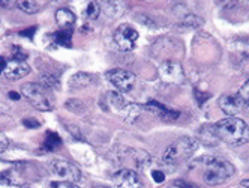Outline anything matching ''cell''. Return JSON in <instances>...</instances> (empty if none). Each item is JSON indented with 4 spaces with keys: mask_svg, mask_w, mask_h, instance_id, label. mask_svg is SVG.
Instances as JSON below:
<instances>
[{
    "mask_svg": "<svg viewBox=\"0 0 249 188\" xmlns=\"http://www.w3.org/2000/svg\"><path fill=\"white\" fill-rule=\"evenodd\" d=\"M213 132L218 140L234 148L243 146L249 142V125L236 116H228L227 119L216 122L213 125Z\"/></svg>",
    "mask_w": 249,
    "mask_h": 188,
    "instance_id": "1",
    "label": "cell"
},
{
    "mask_svg": "<svg viewBox=\"0 0 249 188\" xmlns=\"http://www.w3.org/2000/svg\"><path fill=\"white\" fill-rule=\"evenodd\" d=\"M198 148V140L194 137H180L176 140L173 145H170L164 155H162V163L167 166H177L182 161L188 160L192 153Z\"/></svg>",
    "mask_w": 249,
    "mask_h": 188,
    "instance_id": "2",
    "label": "cell"
},
{
    "mask_svg": "<svg viewBox=\"0 0 249 188\" xmlns=\"http://www.w3.org/2000/svg\"><path fill=\"white\" fill-rule=\"evenodd\" d=\"M234 175V166L222 158H209L204 164L203 179L207 185H219Z\"/></svg>",
    "mask_w": 249,
    "mask_h": 188,
    "instance_id": "3",
    "label": "cell"
},
{
    "mask_svg": "<svg viewBox=\"0 0 249 188\" xmlns=\"http://www.w3.org/2000/svg\"><path fill=\"white\" fill-rule=\"evenodd\" d=\"M50 173L53 178H56L57 181H66V182H78L81 178L80 169L65 160H54L50 163Z\"/></svg>",
    "mask_w": 249,
    "mask_h": 188,
    "instance_id": "4",
    "label": "cell"
},
{
    "mask_svg": "<svg viewBox=\"0 0 249 188\" xmlns=\"http://www.w3.org/2000/svg\"><path fill=\"white\" fill-rule=\"evenodd\" d=\"M21 94L29 99V102L36 110H41V112H51L53 110V104L45 96L41 84H38V83L24 84V86L21 88Z\"/></svg>",
    "mask_w": 249,
    "mask_h": 188,
    "instance_id": "5",
    "label": "cell"
},
{
    "mask_svg": "<svg viewBox=\"0 0 249 188\" xmlns=\"http://www.w3.org/2000/svg\"><path fill=\"white\" fill-rule=\"evenodd\" d=\"M105 77L119 92H123V94L129 92L134 88L135 80H137L131 71L122 70V68H114V70L107 71Z\"/></svg>",
    "mask_w": 249,
    "mask_h": 188,
    "instance_id": "6",
    "label": "cell"
},
{
    "mask_svg": "<svg viewBox=\"0 0 249 188\" xmlns=\"http://www.w3.org/2000/svg\"><path fill=\"white\" fill-rule=\"evenodd\" d=\"M114 42L116 45L123 51H132L138 41V32L129 26V24H122L114 30Z\"/></svg>",
    "mask_w": 249,
    "mask_h": 188,
    "instance_id": "7",
    "label": "cell"
},
{
    "mask_svg": "<svg viewBox=\"0 0 249 188\" xmlns=\"http://www.w3.org/2000/svg\"><path fill=\"white\" fill-rule=\"evenodd\" d=\"M113 182L117 188H143V182H141L137 172L131 169H122L114 173Z\"/></svg>",
    "mask_w": 249,
    "mask_h": 188,
    "instance_id": "8",
    "label": "cell"
},
{
    "mask_svg": "<svg viewBox=\"0 0 249 188\" xmlns=\"http://www.w3.org/2000/svg\"><path fill=\"white\" fill-rule=\"evenodd\" d=\"M159 75H161V78L165 83L180 84L185 80V74H183L182 66L177 62H173V60L164 62L161 65V68H159Z\"/></svg>",
    "mask_w": 249,
    "mask_h": 188,
    "instance_id": "9",
    "label": "cell"
},
{
    "mask_svg": "<svg viewBox=\"0 0 249 188\" xmlns=\"http://www.w3.org/2000/svg\"><path fill=\"white\" fill-rule=\"evenodd\" d=\"M219 107L228 116H236L245 109V101L239 95H224L219 98Z\"/></svg>",
    "mask_w": 249,
    "mask_h": 188,
    "instance_id": "10",
    "label": "cell"
},
{
    "mask_svg": "<svg viewBox=\"0 0 249 188\" xmlns=\"http://www.w3.org/2000/svg\"><path fill=\"white\" fill-rule=\"evenodd\" d=\"M30 73V66L26 63V60H9L6 63V68L3 71V75L9 80H20L26 77Z\"/></svg>",
    "mask_w": 249,
    "mask_h": 188,
    "instance_id": "11",
    "label": "cell"
},
{
    "mask_svg": "<svg viewBox=\"0 0 249 188\" xmlns=\"http://www.w3.org/2000/svg\"><path fill=\"white\" fill-rule=\"evenodd\" d=\"M150 112L156 113L158 116H161L162 119H168V121H174V119L179 117V112H176V110H170L168 107H165L164 104H159V102L156 101H150L147 102V106H146Z\"/></svg>",
    "mask_w": 249,
    "mask_h": 188,
    "instance_id": "12",
    "label": "cell"
},
{
    "mask_svg": "<svg viewBox=\"0 0 249 188\" xmlns=\"http://www.w3.org/2000/svg\"><path fill=\"white\" fill-rule=\"evenodd\" d=\"M56 21L57 24L62 27V29H69V27H72L74 23H75V14L68 9V8H60L56 11Z\"/></svg>",
    "mask_w": 249,
    "mask_h": 188,
    "instance_id": "13",
    "label": "cell"
},
{
    "mask_svg": "<svg viewBox=\"0 0 249 188\" xmlns=\"http://www.w3.org/2000/svg\"><path fill=\"white\" fill-rule=\"evenodd\" d=\"M0 185H6V187H21V178L17 173V170L8 169L0 172Z\"/></svg>",
    "mask_w": 249,
    "mask_h": 188,
    "instance_id": "14",
    "label": "cell"
},
{
    "mask_svg": "<svg viewBox=\"0 0 249 188\" xmlns=\"http://www.w3.org/2000/svg\"><path fill=\"white\" fill-rule=\"evenodd\" d=\"M92 81H93L92 74L77 73L69 78V86H71V89H83V88H87Z\"/></svg>",
    "mask_w": 249,
    "mask_h": 188,
    "instance_id": "15",
    "label": "cell"
},
{
    "mask_svg": "<svg viewBox=\"0 0 249 188\" xmlns=\"http://www.w3.org/2000/svg\"><path fill=\"white\" fill-rule=\"evenodd\" d=\"M60 143H62V140H60V137L57 135V132L48 131L45 134V140H44V150H48V152L56 150L60 146Z\"/></svg>",
    "mask_w": 249,
    "mask_h": 188,
    "instance_id": "16",
    "label": "cell"
},
{
    "mask_svg": "<svg viewBox=\"0 0 249 188\" xmlns=\"http://www.w3.org/2000/svg\"><path fill=\"white\" fill-rule=\"evenodd\" d=\"M102 9L107 15L117 17L122 12V5L119 0H104L102 2Z\"/></svg>",
    "mask_w": 249,
    "mask_h": 188,
    "instance_id": "17",
    "label": "cell"
},
{
    "mask_svg": "<svg viewBox=\"0 0 249 188\" xmlns=\"http://www.w3.org/2000/svg\"><path fill=\"white\" fill-rule=\"evenodd\" d=\"M53 39L57 45H62V47H71V32L68 29H62L59 32H56L54 35H53Z\"/></svg>",
    "mask_w": 249,
    "mask_h": 188,
    "instance_id": "18",
    "label": "cell"
},
{
    "mask_svg": "<svg viewBox=\"0 0 249 188\" xmlns=\"http://www.w3.org/2000/svg\"><path fill=\"white\" fill-rule=\"evenodd\" d=\"M15 2L26 14H36L39 11V5L36 3V0H15Z\"/></svg>",
    "mask_w": 249,
    "mask_h": 188,
    "instance_id": "19",
    "label": "cell"
},
{
    "mask_svg": "<svg viewBox=\"0 0 249 188\" xmlns=\"http://www.w3.org/2000/svg\"><path fill=\"white\" fill-rule=\"evenodd\" d=\"M39 81H41V86L45 89H57L59 88V78L53 74H42Z\"/></svg>",
    "mask_w": 249,
    "mask_h": 188,
    "instance_id": "20",
    "label": "cell"
},
{
    "mask_svg": "<svg viewBox=\"0 0 249 188\" xmlns=\"http://www.w3.org/2000/svg\"><path fill=\"white\" fill-rule=\"evenodd\" d=\"M110 101H111V106L116 107V110H119V112H123L128 106L126 99H124L119 92H111L110 94Z\"/></svg>",
    "mask_w": 249,
    "mask_h": 188,
    "instance_id": "21",
    "label": "cell"
},
{
    "mask_svg": "<svg viewBox=\"0 0 249 188\" xmlns=\"http://www.w3.org/2000/svg\"><path fill=\"white\" fill-rule=\"evenodd\" d=\"M99 12H101V8L98 6V3L93 2V0H87V6H86V12H84L87 19L95 20L99 15Z\"/></svg>",
    "mask_w": 249,
    "mask_h": 188,
    "instance_id": "22",
    "label": "cell"
},
{
    "mask_svg": "<svg viewBox=\"0 0 249 188\" xmlns=\"http://www.w3.org/2000/svg\"><path fill=\"white\" fill-rule=\"evenodd\" d=\"M203 23H204V20L197 15H188L185 19V24H188L191 27H200V26H203Z\"/></svg>",
    "mask_w": 249,
    "mask_h": 188,
    "instance_id": "23",
    "label": "cell"
},
{
    "mask_svg": "<svg viewBox=\"0 0 249 188\" xmlns=\"http://www.w3.org/2000/svg\"><path fill=\"white\" fill-rule=\"evenodd\" d=\"M12 59L15 60H26L27 59V53L18 45H14L12 47Z\"/></svg>",
    "mask_w": 249,
    "mask_h": 188,
    "instance_id": "24",
    "label": "cell"
},
{
    "mask_svg": "<svg viewBox=\"0 0 249 188\" xmlns=\"http://www.w3.org/2000/svg\"><path fill=\"white\" fill-rule=\"evenodd\" d=\"M51 188H80L75 182H66V181H54L51 184Z\"/></svg>",
    "mask_w": 249,
    "mask_h": 188,
    "instance_id": "25",
    "label": "cell"
},
{
    "mask_svg": "<svg viewBox=\"0 0 249 188\" xmlns=\"http://www.w3.org/2000/svg\"><path fill=\"white\" fill-rule=\"evenodd\" d=\"M237 95H239L245 102L249 101V80L243 83V86L239 89V94H237Z\"/></svg>",
    "mask_w": 249,
    "mask_h": 188,
    "instance_id": "26",
    "label": "cell"
},
{
    "mask_svg": "<svg viewBox=\"0 0 249 188\" xmlns=\"http://www.w3.org/2000/svg\"><path fill=\"white\" fill-rule=\"evenodd\" d=\"M23 124L26 125V127H29V128H38L41 124L38 122V121H35L33 117H27V119H24L23 121Z\"/></svg>",
    "mask_w": 249,
    "mask_h": 188,
    "instance_id": "27",
    "label": "cell"
},
{
    "mask_svg": "<svg viewBox=\"0 0 249 188\" xmlns=\"http://www.w3.org/2000/svg\"><path fill=\"white\" fill-rule=\"evenodd\" d=\"M174 185H176V187H180V188H198V185L191 184V182H185V181H182V179L176 181Z\"/></svg>",
    "mask_w": 249,
    "mask_h": 188,
    "instance_id": "28",
    "label": "cell"
},
{
    "mask_svg": "<svg viewBox=\"0 0 249 188\" xmlns=\"http://www.w3.org/2000/svg\"><path fill=\"white\" fill-rule=\"evenodd\" d=\"M152 176L156 182H164L165 181V175L161 172V170H153L152 172Z\"/></svg>",
    "mask_w": 249,
    "mask_h": 188,
    "instance_id": "29",
    "label": "cell"
},
{
    "mask_svg": "<svg viewBox=\"0 0 249 188\" xmlns=\"http://www.w3.org/2000/svg\"><path fill=\"white\" fill-rule=\"evenodd\" d=\"M8 139H6V135L0 132V153H2L6 148H8Z\"/></svg>",
    "mask_w": 249,
    "mask_h": 188,
    "instance_id": "30",
    "label": "cell"
},
{
    "mask_svg": "<svg viewBox=\"0 0 249 188\" xmlns=\"http://www.w3.org/2000/svg\"><path fill=\"white\" fill-rule=\"evenodd\" d=\"M6 63H8V60L5 57H0V74H3L5 68H6Z\"/></svg>",
    "mask_w": 249,
    "mask_h": 188,
    "instance_id": "31",
    "label": "cell"
},
{
    "mask_svg": "<svg viewBox=\"0 0 249 188\" xmlns=\"http://www.w3.org/2000/svg\"><path fill=\"white\" fill-rule=\"evenodd\" d=\"M35 30H36V29L32 27L30 30H23V32H20V35H21V37H30V38H32V33H33Z\"/></svg>",
    "mask_w": 249,
    "mask_h": 188,
    "instance_id": "32",
    "label": "cell"
},
{
    "mask_svg": "<svg viewBox=\"0 0 249 188\" xmlns=\"http://www.w3.org/2000/svg\"><path fill=\"white\" fill-rule=\"evenodd\" d=\"M9 98L11 99H20V95L17 92H9Z\"/></svg>",
    "mask_w": 249,
    "mask_h": 188,
    "instance_id": "33",
    "label": "cell"
},
{
    "mask_svg": "<svg viewBox=\"0 0 249 188\" xmlns=\"http://www.w3.org/2000/svg\"><path fill=\"white\" fill-rule=\"evenodd\" d=\"M245 112L249 114V101H246V102H245Z\"/></svg>",
    "mask_w": 249,
    "mask_h": 188,
    "instance_id": "34",
    "label": "cell"
},
{
    "mask_svg": "<svg viewBox=\"0 0 249 188\" xmlns=\"http://www.w3.org/2000/svg\"><path fill=\"white\" fill-rule=\"evenodd\" d=\"M242 185H245V187H249V181H243V182H242Z\"/></svg>",
    "mask_w": 249,
    "mask_h": 188,
    "instance_id": "35",
    "label": "cell"
},
{
    "mask_svg": "<svg viewBox=\"0 0 249 188\" xmlns=\"http://www.w3.org/2000/svg\"><path fill=\"white\" fill-rule=\"evenodd\" d=\"M5 5V2H3V0H0V6H3Z\"/></svg>",
    "mask_w": 249,
    "mask_h": 188,
    "instance_id": "36",
    "label": "cell"
},
{
    "mask_svg": "<svg viewBox=\"0 0 249 188\" xmlns=\"http://www.w3.org/2000/svg\"><path fill=\"white\" fill-rule=\"evenodd\" d=\"M99 188H108V187H99Z\"/></svg>",
    "mask_w": 249,
    "mask_h": 188,
    "instance_id": "37",
    "label": "cell"
},
{
    "mask_svg": "<svg viewBox=\"0 0 249 188\" xmlns=\"http://www.w3.org/2000/svg\"><path fill=\"white\" fill-rule=\"evenodd\" d=\"M246 2H249V0H246Z\"/></svg>",
    "mask_w": 249,
    "mask_h": 188,
    "instance_id": "38",
    "label": "cell"
}]
</instances>
